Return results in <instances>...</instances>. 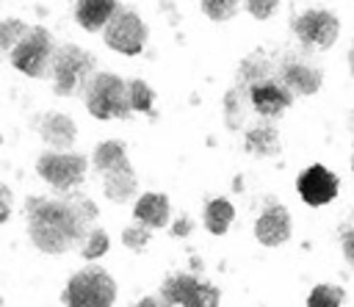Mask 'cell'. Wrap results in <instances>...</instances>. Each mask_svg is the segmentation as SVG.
Listing matches in <instances>:
<instances>
[{
  "instance_id": "277c9868",
  "label": "cell",
  "mask_w": 354,
  "mask_h": 307,
  "mask_svg": "<svg viewBox=\"0 0 354 307\" xmlns=\"http://www.w3.org/2000/svg\"><path fill=\"white\" fill-rule=\"evenodd\" d=\"M91 75H94V58L86 50H80L75 44L55 47L53 64H50V77H53V89L58 97H72V94L83 91Z\"/></svg>"
},
{
  "instance_id": "6da1fadb",
  "label": "cell",
  "mask_w": 354,
  "mask_h": 307,
  "mask_svg": "<svg viewBox=\"0 0 354 307\" xmlns=\"http://www.w3.org/2000/svg\"><path fill=\"white\" fill-rule=\"evenodd\" d=\"M25 213L33 246L44 254H64L72 246H83L97 218V205L80 194H66L61 199L30 196Z\"/></svg>"
},
{
  "instance_id": "e0dca14e",
  "label": "cell",
  "mask_w": 354,
  "mask_h": 307,
  "mask_svg": "<svg viewBox=\"0 0 354 307\" xmlns=\"http://www.w3.org/2000/svg\"><path fill=\"white\" fill-rule=\"evenodd\" d=\"M243 147H246V152L254 155V158H274V155H279V149H282V144H279V130L266 119V122H260V124H254V127L246 130Z\"/></svg>"
},
{
  "instance_id": "ac0fdd59",
  "label": "cell",
  "mask_w": 354,
  "mask_h": 307,
  "mask_svg": "<svg viewBox=\"0 0 354 307\" xmlns=\"http://www.w3.org/2000/svg\"><path fill=\"white\" fill-rule=\"evenodd\" d=\"M116 6H119L116 0H75V19L83 30L97 33L100 28H105Z\"/></svg>"
},
{
  "instance_id": "603a6c76",
  "label": "cell",
  "mask_w": 354,
  "mask_h": 307,
  "mask_svg": "<svg viewBox=\"0 0 354 307\" xmlns=\"http://www.w3.org/2000/svg\"><path fill=\"white\" fill-rule=\"evenodd\" d=\"M346 301V293L335 285H315L313 293L307 296L310 307H340Z\"/></svg>"
},
{
  "instance_id": "cb8c5ba5",
  "label": "cell",
  "mask_w": 354,
  "mask_h": 307,
  "mask_svg": "<svg viewBox=\"0 0 354 307\" xmlns=\"http://www.w3.org/2000/svg\"><path fill=\"white\" fill-rule=\"evenodd\" d=\"M241 0H202V14L213 22H227L238 14Z\"/></svg>"
},
{
  "instance_id": "8992f818",
  "label": "cell",
  "mask_w": 354,
  "mask_h": 307,
  "mask_svg": "<svg viewBox=\"0 0 354 307\" xmlns=\"http://www.w3.org/2000/svg\"><path fill=\"white\" fill-rule=\"evenodd\" d=\"M64 301L72 307H108L116 301V282L108 271L88 266L69 277L64 288Z\"/></svg>"
},
{
  "instance_id": "836d02e7",
  "label": "cell",
  "mask_w": 354,
  "mask_h": 307,
  "mask_svg": "<svg viewBox=\"0 0 354 307\" xmlns=\"http://www.w3.org/2000/svg\"><path fill=\"white\" fill-rule=\"evenodd\" d=\"M0 304H3V299H0Z\"/></svg>"
},
{
  "instance_id": "5b68a950",
  "label": "cell",
  "mask_w": 354,
  "mask_h": 307,
  "mask_svg": "<svg viewBox=\"0 0 354 307\" xmlns=\"http://www.w3.org/2000/svg\"><path fill=\"white\" fill-rule=\"evenodd\" d=\"M53 53H55V41H53L50 30L41 25H30L25 30V36L11 47L8 58H11V66L28 77H47Z\"/></svg>"
},
{
  "instance_id": "d6986e66",
  "label": "cell",
  "mask_w": 354,
  "mask_h": 307,
  "mask_svg": "<svg viewBox=\"0 0 354 307\" xmlns=\"http://www.w3.org/2000/svg\"><path fill=\"white\" fill-rule=\"evenodd\" d=\"M246 105H249V89L241 83H232L230 91L224 94V124L227 130H241L246 119Z\"/></svg>"
},
{
  "instance_id": "d6a6232c",
  "label": "cell",
  "mask_w": 354,
  "mask_h": 307,
  "mask_svg": "<svg viewBox=\"0 0 354 307\" xmlns=\"http://www.w3.org/2000/svg\"><path fill=\"white\" fill-rule=\"evenodd\" d=\"M351 171H354V155H351Z\"/></svg>"
},
{
  "instance_id": "d4e9b609",
  "label": "cell",
  "mask_w": 354,
  "mask_h": 307,
  "mask_svg": "<svg viewBox=\"0 0 354 307\" xmlns=\"http://www.w3.org/2000/svg\"><path fill=\"white\" fill-rule=\"evenodd\" d=\"M108 246H111L108 232H105V230H100V227H91L88 238H86V241H83V246H80V254H83L86 260H97V257H102V254L108 252Z\"/></svg>"
},
{
  "instance_id": "ffe728a7",
  "label": "cell",
  "mask_w": 354,
  "mask_h": 307,
  "mask_svg": "<svg viewBox=\"0 0 354 307\" xmlns=\"http://www.w3.org/2000/svg\"><path fill=\"white\" fill-rule=\"evenodd\" d=\"M268 75H277V64H271L263 53H252V55H246V58L238 64L235 83H241V86L249 89L254 80H263V77H268Z\"/></svg>"
},
{
  "instance_id": "52a82bcc",
  "label": "cell",
  "mask_w": 354,
  "mask_h": 307,
  "mask_svg": "<svg viewBox=\"0 0 354 307\" xmlns=\"http://www.w3.org/2000/svg\"><path fill=\"white\" fill-rule=\"evenodd\" d=\"M102 36L111 50H116L122 55H138L147 44V25L136 11L116 6V11L111 14V19L102 28Z\"/></svg>"
},
{
  "instance_id": "4fadbf2b",
  "label": "cell",
  "mask_w": 354,
  "mask_h": 307,
  "mask_svg": "<svg viewBox=\"0 0 354 307\" xmlns=\"http://www.w3.org/2000/svg\"><path fill=\"white\" fill-rule=\"evenodd\" d=\"M277 77L293 94H301V97L315 94L321 89V83H324V72L315 64H310L307 58H299V55H285L277 64Z\"/></svg>"
},
{
  "instance_id": "3957f363",
  "label": "cell",
  "mask_w": 354,
  "mask_h": 307,
  "mask_svg": "<svg viewBox=\"0 0 354 307\" xmlns=\"http://www.w3.org/2000/svg\"><path fill=\"white\" fill-rule=\"evenodd\" d=\"M83 102L94 119H127L133 111L127 80L113 72H94L83 89Z\"/></svg>"
},
{
  "instance_id": "ba28073f",
  "label": "cell",
  "mask_w": 354,
  "mask_h": 307,
  "mask_svg": "<svg viewBox=\"0 0 354 307\" xmlns=\"http://www.w3.org/2000/svg\"><path fill=\"white\" fill-rule=\"evenodd\" d=\"M88 169V158L77 155V152H61V149H50L41 152L36 160V171L44 183H50L55 191H69L75 188Z\"/></svg>"
},
{
  "instance_id": "484cf974",
  "label": "cell",
  "mask_w": 354,
  "mask_h": 307,
  "mask_svg": "<svg viewBox=\"0 0 354 307\" xmlns=\"http://www.w3.org/2000/svg\"><path fill=\"white\" fill-rule=\"evenodd\" d=\"M30 25H25L22 19H0V50H8L11 53V47L25 36V30H28Z\"/></svg>"
},
{
  "instance_id": "7a4b0ae2",
  "label": "cell",
  "mask_w": 354,
  "mask_h": 307,
  "mask_svg": "<svg viewBox=\"0 0 354 307\" xmlns=\"http://www.w3.org/2000/svg\"><path fill=\"white\" fill-rule=\"evenodd\" d=\"M94 169L102 174V194L111 202H127L136 194V171L127 160V147L122 141H102L94 147Z\"/></svg>"
},
{
  "instance_id": "9a60e30c",
  "label": "cell",
  "mask_w": 354,
  "mask_h": 307,
  "mask_svg": "<svg viewBox=\"0 0 354 307\" xmlns=\"http://www.w3.org/2000/svg\"><path fill=\"white\" fill-rule=\"evenodd\" d=\"M39 136L41 141H47L53 149H69L77 138V127L75 122L66 116V113H58V111H47L41 119H39Z\"/></svg>"
},
{
  "instance_id": "1f68e13d",
  "label": "cell",
  "mask_w": 354,
  "mask_h": 307,
  "mask_svg": "<svg viewBox=\"0 0 354 307\" xmlns=\"http://www.w3.org/2000/svg\"><path fill=\"white\" fill-rule=\"evenodd\" d=\"M348 66H351V75H354V47H351V53H348Z\"/></svg>"
},
{
  "instance_id": "8fae6325",
  "label": "cell",
  "mask_w": 354,
  "mask_h": 307,
  "mask_svg": "<svg viewBox=\"0 0 354 307\" xmlns=\"http://www.w3.org/2000/svg\"><path fill=\"white\" fill-rule=\"evenodd\" d=\"M293 91L277 77V75H268L263 80H254L249 86V105L263 116V119H277L282 116L290 102H293Z\"/></svg>"
},
{
  "instance_id": "4316f807",
  "label": "cell",
  "mask_w": 354,
  "mask_h": 307,
  "mask_svg": "<svg viewBox=\"0 0 354 307\" xmlns=\"http://www.w3.org/2000/svg\"><path fill=\"white\" fill-rule=\"evenodd\" d=\"M122 243H124L127 249H133V252H144L147 243H149V227L138 221L136 227L122 230Z\"/></svg>"
},
{
  "instance_id": "9c48e42d",
  "label": "cell",
  "mask_w": 354,
  "mask_h": 307,
  "mask_svg": "<svg viewBox=\"0 0 354 307\" xmlns=\"http://www.w3.org/2000/svg\"><path fill=\"white\" fill-rule=\"evenodd\" d=\"M160 301L180 307H213L218 304V288L196 279L194 274H171L160 285Z\"/></svg>"
},
{
  "instance_id": "7c38bea8",
  "label": "cell",
  "mask_w": 354,
  "mask_h": 307,
  "mask_svg": "<svg viewBox=\"0 0 354 307\" xmlns=\"http://www.w3.org/2000/svg\"><path fill=\"white\" fill-rule=\"evenodd\" d=\"M296 191H299V196H301L304 205L321 207V205H329V202L337 196L340 180H337L335 171H329L326 166L313 163V166H307V169L296 177Z\"/></svg>"
},
{
  "instance_id": "f546056e",
  "label": "cell",
  "mask_w": 354,
  "mask_h": 307,
  "mask_svg": "<svg viewBox=\"0 0 354 307\" xmlns=\"http://www.w3.org/2000/svg\"><path fill=\"white\" fill-rule=\"evenodd\" d=\"M340 246H343V257L348 260V266L354 268V227L351 230H346L343 235H340Z\"/></svg>"
},
{
  "instance_id": "7402d4cb",
  "label": "cell",
  "mask_w": 354,
  "mask_h": 307,
  "mask_svg": "<svg viewBox=\"0 0 354 307\" xmlns=\"http://www.w3.org/2000/svg\"><path fill=\"white\" fill-rule=\"evenodd\" d=\"M127 94H130V108L138 113H152V102H155V91L149 89V83H144L141 77L127 80Z\"/></svg>"
},
{
  "instance_id": "83f0119b",
  "label": "cell",
  "mask_w": 354,
  "mask_h": 307,
  "mask_svg": "<svg viewBox=\"0 0 354 307\" xmlns=\"http://www.w3.org/2000/svg\"><path fill=\"white\" fill-rule=\"evenodd\" d=\"M277 6H279V0H246V11L254 19H268L277 11Z\"/></svg>"
},
{
  "instance_id": "30bf717a",
  "label": "cell",
  "mask_w": 354,
  "mask_h": 307,
  "mask_svg": "<svg viewBox=\"0 0 354 307\" xmlns=\"http://www.w3.org/2000/svg\"><path fill=\"white\" fill-rule=\"evenodd\" d=\"M296 39L307 47H318V50H329L340 33V19L332 11L324 8H310L299 17H293L290 22Z\"/></svg>"
},
{
  "instance_id": "4dcf8cb0",
  "label": "cell",
  "mask_w": 354,
  "mask_h": 307,
  "mask_svg": "<svg viewBox=\"0 0 354 307\" xmlns=\"http://www.w3.org/2000/svg\"><path fill=\"white\" fill-rule=\"evenodd\" d=\"M183 232H191V221H185V218L180 221V227L174 230V235H183Z\"/></svg>"
},
{
  "instance_id": "44dd1931",
  "label": "cell",
  "mask_w": 354,
  "mask_h": 307,
  "mask_svg": "<svg viewBox=\"0 0 354 307\" xmlns=\"http://www.w3.org/2000/svg\"><path fill=\"white\" fill-rule=\"evenodd\" d=\"M232 218H235V207H232L230 199L216 196V199H210V202L205 205V227H207V232L224 235V232L230 230Z\"/></svg>"
},
{
  "instance_id": "2e32d148",
  "label": "cell",
  "mask_w": 354,
  "mask_h": 307,
  "mask_svg": "<svg viewBox=\"0 0 354 307\" xmlns=\"http://www.w3.org/2000/svg\"><path fill=\"white\" fill-rule=\"evenodd\" d=\"M133 216H136V221L147 224L149 230L166 227V224H169V196H166V194H158V191L141 194V196L136 199Z\"/></svg>"
},
{
  "instance_id": "f1b7e54d",
  "label": "cell",
  "mask_w": 354,
  "mask_h": 307,
  "mask_svg": "<svg viewBox=\"0 0 354 307\" xmlns=\"http://www.w3.org/2000/svg\"><path fill=\"white\" fill-rule=\"evenodd\" d=\"M11 202H14L11 188L0 183V224H6V221H8V216H11Z\"/></svg>"
},
{
  "instance_id": "5bb4252c",
  "label": "cell",
  "mask_w": 354,
  "mask_h": 307,
  "mask_svg": "<svg viewBox=\"0 0 354 307\" xmlns=\"http://www.w3.org/2000/svg\"><path fill=\"white\" fill-rule=\"evenodd\" d=\"M254 238L263 246H279L290 238V213L282 205H268L254 221Z\"/></svg>"
}]
</instances>
